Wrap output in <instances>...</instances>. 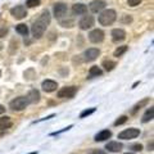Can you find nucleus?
Masks as SVG:
<instances>
[{
	"label": "nucleus",
	"mask_w": 154,
	"mask_h": 154,
	"mask_svg": "<svg viewBox=\"0 0 154 154\" xmlns=\"http://www.w3.org/2000/svg\"><path fill=\"white\" fill-rule=\"evenodd\" d=\"M41 88H42L44 91H46V93H53V91L57 90L58 84L55 82V81H53V80H45V81H42Z\"/></svg>",
	"instance_id": "13"
},
{
	"label": "nucleus",
	"mask_w": 154,
	"mask_h": 154,
	"mask_svg": "<svg viewBox=\"0 0 154 154\" xmlns=\"http://www.w3.org/2000/svg\"><path fill=\"white\" fill-rule=\"evenodd\" d=\"M89 40L94 44H100L104 40V32L100 28H95L89 33Z\"/></svg>",
	"instance_id": "6"
},
{
	"label": "nucleus",
	"mask_w": 154,
	"mask_h": 154,
	"mask_svg": "<svg viewBox=\"0 0 154 154\" xmlns=\"http://www.w3.org/2000/svg\"><path fill=\"white\" fill-rule=\"evenodd\" d=\"M102 73H103V71H102L100 67L93 66L90 68V71H89V77H90V79H91V77H98V76H102Z\"/></svg>",
	"instance_id": "19"
},
{
	"label": "nucleus",
	"mask_w": 154,
	"mask_h": 154,
	"mask_svg": "<svg viewBox=\"0 0 154 154\" xmlns=\"http://www.w3.org/2000/svg\"><path fill=\"white\" fill-rule=\"evenodd\" d=\"M116 18H117V13H116V11H113V9H107V11L100 13L99 23L102 26H110L116 21Z\"/></svg>",
	"instance_id": "2"
},
{
	"label": "nucleus",
	"mask_w": 154,
	"mask_h": 154,
	"mask_svg": "<svg viewBox=\"0 0 154 154\" xmlns=\"http://www.w3.org/2000/svg\"><path fill=\"white\" fill-rule=\"evenodd\" d=\"M8 33V28L7 27H0V38L4 37Z\"/></svg>",
	"instance_id": "30"
},
{
	"label": "nucleus",
	"mask_w": 154,
	"mask_h": 154,
	"mask_svg": "<svg viewBox=\"0 0 154 154\" xmlns=\"http://www.w3.org/2000/svg\"><path fill=\"white\" fill-rule=\"evenodd\" d=\"M105 5H107V3H105L104 0H94V2L90 3L89 8L93 13H99L105 8Z\"/></svg>",
	"instance_id": "11"
},
{
	"label": "nucleus",
	"mask_w": 154,
	"mask_h": 154,
	"mask_svg": "<svg viewBox=\"0 0 154 154\" xmlns=\"http://www.w3.org/2000/svg\"><path fill=\"white\" fill-rule=\"evenodd\" d=\"M11 14L16 18V19H23L27 16V11L23 5H17L11 9Z\"/></svg>",
	"instance_id": "8"
},
{
	"label": "nucleus",
	"mask_w": 154,
	"mask_h": 154,
	"mask_svg": "<svg viewBox=\"0 0 154 154\" xmlns=\"http://www.w3.org/2000/svg\"><path fill=\"white\" fill-rule=\"evenodd\" d=\"M100 55V50L96 48H90V49L85 50L84 53V60L85 62H93Z\"/></svg>",
	"instance_id": "7"
},
{
	"label": "nucleus",
	"mask_w": 154,
	"mask_h": 154,
	"mask_svg": "<svg viewBox=\"0 0 154 154\" xmlns=\"http://www.w3.org/2000/svg\"><path fill=\"white\" fill-rule=\"evenodd\" d=\"M77 93V88L76 86H66V88H62L58 91V98L62 99H71L73 98Z\"/></svg>",
	"instance_id": "5"
},
{
	"label": "nucleus",
	"mask_w": 154,
	"mask_h": 154,
	"mask_svg": "<svg viewBox=\"0 0 154 154\" xmlns=\"http://www.w3.org/2000/svg\"><path fill=\"white\" fill-rule=\"evenodd\" d=\"M94 17L93 16H85L80 19L79 22V26L81 30H89V28H91L94 26Z\"/></svg>",
	"instance_id": "9"
},
{
	"label": "nucleus",
	"mask_w": 154,
	"mask_h": 154,
	"mask_svg": "<svg viewBox=\"0 0 154 154\" xmlns=\"http://www.w3.org/2000/svg\"><path fill=\"white\" fill-rule=\"evenodd\" d=\"M27 98V100H28V103H38L40 102V93L36 90V89H33V90H31L30 93H28V95L26 96Z\"/></svg>",
	"instance_id": "14"
},
{
	"label": "nucleus",
	"mask_w": 154,
	"mask_h": 154,
	"mask_svg": "<svg viewBox=\"0 0 154 154\" xmlns=\"http://www.w3.org/2000/svg\"><path fill=\"white\" fill-rule=\"evenodd\" d=\"M127 3H128L130 7H136L141 3V0H127Z\"/></svg>",
	"instance_id": "29"
},
{
	"label": "nucleus",
	"mask_w": 154,
	"mask_h": 154,
	"mask_svg": "<svg viewBox=\"0 0 154 154\" xmlns=\"http://www.w3.org/2000/svg\"><path fill=\"white\" fill-rule=\"evenodd\" d=\"M127 116H121V117H119L118 119H117V121H116L114 122V126H119V125H123L125 122H126L127 121Z\"/></svg>",
	"instance_id": "27"
},
{
	"label": "nucleus",
	"mask_w": 154,
	"mask_h": 154,
	"mask_svg": "<svg viewBox=\"0 0 154 154\" xmlns=\"http://www.w3.org/2000/svg\"><path fill=\"white\" fill-rule=\"evenodd\" d=\"M4 112H5V108H4L3 105H0V116H2Z\"/></svg>",
	"instance_id": "33"
},
{
	"label": "nucleus",
	"mask_w": 154,
	"mask_h": 154,
	"mask_svg": "<svg viewBox=\"0 0 154 154\" xmlns=\"http://www.w3.org/2000/svg\"><path fill=\"white\" fill-rule=\"evenodd\" d=\"M94 112H95V108L85 109V110H82V112H81V114H80V118H85V117H88V116H90V114H93Z\"/></svg>",
	"instance_id": "26"
},
{
	"label": "nucleus",
	"mask_w": 154,
	"mask_h": 154,
	"mask_svg": "<svg viewBox=\"0 0 154 154\" xmlns=\"http://www.w3.org/2000/svg\"><path fill=\"white\" fill-rule=\"evenodd\" d=\"M125 154H134V153H125Z\"/></svg>",
	"instance_id": "34"
},
{
	"label": "nucleus",
	"mask_w": 154,
	"mask_h": 154,
	"mask_svg": "<svg viewBox=\"0 0 154 154\" xmlns=\"http://www.w3.org/2000/svg\"><path fill=\"white\" fill-rule=\"evenodd\" d=\"M49 23H50V14L48 11H44L40 14V17L37 18V21L32 25V30H31L32 35L36 38H40L42 35H44V32H45Z\"/></svg>",
	"instance_id": "1"
},
{
	"label": "nucleus",
	"mask_w": 154,
	"mask_h": 154,
	"mask_svg": "<svg viewBox=\"0 0 154 154\" xmlns=\"http://www.w3.org/2000/svg\"><path fill=\"white\" fill-rule=\"evenodd\" d=\"M30 104L26 96H18V98L13 99L11 103H9V108H11L13 112H21V110L26 109L27 105Z\"/></svg>",
	"instance_id": "3"
},
{
	"label": "nucleus",
	"mask_w": 154,
	"mask_h": 154,
	"mask_svg": "<svg viewBox=\"0 0 154 154\" xmlns=\"http://www.w3.org/2000/svg\"><path fill=\"white\" fill-rule=\"evenodd\" d=\"M140 135V130L139 128H126L123 130L122 132L118 134V139H122V140H131V139H135Z\"/></svg>",
	"instance_id": "4"
},
{
	"label": "nucleus",
	"mask_w": 154,
	"mask_h": 154,
	"mask_svg": "<svg viewBox=\"0 0 154 154\" xmlns=\"http://www.w3.org/2000/svg\"><path fill=\"white\" fill-rule=\"evenodd\" d=\"M125 38H126V32H125L122 28H114L112 31V41L118 44V42H122Z\"/></svg>",
	"instance_id": "10"
},
{
	"label": "nucleus",
	"mask_w": 154,
	"mask_h": 154,
	"mask_svg": "<svg viewBox=\"0 0 154 154\" xmlns=\"http://www.w3.org/2000/svg\"><path fill=\"white\" fill-rule=\"evenodd\" d=\"M110 136H112V132L109 130H102L100 132L95 135V141H104L107 139H109Z\"/></svg>",
	"instance_id": "16"
},
{
	"label": "nucleus",
	"mask_w": 154,
	"mask_h": 154,
	"mask_svg": "<svg viewBox=\"0 0 154 154\" xmlns=\"http://www.w3.org/2000/svg\"><path fill=\"white\" fill-rule=\"evenodd\" d=\"M89 154H105V152L102 150V149H94V150H91Z\"/></svg>",
	"instance_id": "31"
},
{
	"label": "nucleus",
	"mask_w": 154,
	"mask_h": 154,
	"mask_svg": "<svg viewBox=\"0 0 154 154\" xmlns=\"http://www.w3.org/2000/svg\"><path fill=\"white\" fill-rule=\"evenodd\" d=\"M16 31L19 33V35H23V36H27V33H28V28L26 25H23V23H21V25H18L16 27Z\"/></svg>",
	"instance_id": "22"
},
{
	"label": "nucleus",
	"mask_w": 154,
	"mask_h": 154,
	"mask_svg": "<svg viewBox=\"0 0 154 154\" xmlns=\"http://www.w3.org/2000/svg\"><path fill=\"white\" fill-rule=\"evenodd\" d=\"M148 102H149V98H146V99L141 100L140 103H137V104L134 107V109H132V113H136L139 109H141V107H144V105H146V104H148Z\"/></svg>",
	"instance_id": "24"
},
{
	"label": "nucleus",
	"mask_w": 154,
	"mask_h": 154,
	"mask_svg": "<svg viewBox=\"0 0 154 154\" xmlns=\"http://www.w3.org/2000/svg\"><path fill=\"white\" fill-rule=\"evenodd\" d=\"M40 0H27L26 2V5L28 8H35V7H38L40 5Z\"/></svg>",
	"instance_id": "25"
},
{
	"label": "nucleus",
	"mask_w": 154,
	"mask_h": 154,
	"mask_svg": "<svg viewBox=\"0 0 154 154\" xmlns=\"http://www.w3.org/2000/svg\"><path fill=\"white\" fill-rule=\"evenodd\" d=\"M127 49H128V48H127L126 45L118 46V48H117V49H116V50H114V53H113V55H114V57H121V55H123V54H125V53H126V51H127Z\"/></svg>",
	"instance_id": "23"
},
{
	"label": "nucleus",
	"mask_w": 154,
	"mask_h": 154,
	"mask_svg": "<svg viewBox=\"0 0 154 154\" xmlns=\"http://www.w3.org/2000/svg\"><path fill=\"white\" fill-rule=\"evenodd\" d=\"M12 127V119L11 117H3L0 118V130H8Z\"/></svg>",
	"instance_id": "18"
},
{
	"label": "nucleus",
	"mask_w": 154,
	"mask_h": 154,
	"mask_svg": "<svg viewBox=\"0 0 154 154\" xmlns=\"http://www.w3.org/2000/svg\"><path fill=\"white\" fill-rule=\"evenodd\" d=\"M72 12H73L75 16H81V14H85L86 12H88V8H86L85 4H75L73 7H72Z\"/></svg>",
	"instance_id": "15"
},
{
	"label": "nucleus",
	"mask_w": 154,
	"mask_h": 154,
	"mask_svg": "<svg viewBox=\"0 0 154 154\" xmlns=\"http://www.w3.org/2000/svg\"><path fill=\"white\" fill-rule=\"evenodd\" d=\"M131 149L134 152H140L143 150V145L141 144H134V145H131Z\"/></svg>",
	"instance_id": "28"
},
{
	"label": "nucleus",
	"mask_w": 154,
	"mask_h": 154,
	"mask_svg": "<svg viewBox=\"0 0 154 154\" xmlns=\"http://www.w3.org/2000/svg\"><path fill=\"white\" fill-rule=\"evenodd\" d=\"M153 116H154V109H153V107H150V108H149L146 112H145V114L143 116V119H141V121H143L144 123L152 121V119H153Z\"/></svg>",
	"instance_id": "21"
},
{
	"label": "nucleus",
	"mask_w": 154,
	"mask_h": 154,
	"mask_svg": "<svg viewBox=\"0 0 154 154\" xmlns=\"http://www.w3.org/2000/svg\"><path fill=\"white\" fill-rule=\"evenodd\" d=\"M116 66H117V63H116V62H113V60H109V59H108V60H103V63H102V67H104V69L108 71V72L113 71Z\"/></svg>",
	"instance_id": "20"
},
{
	"label": "nucleus",
	"mask_w": 154,
	"mask_h": 154,
	"mask_svg": "<svg viewBox=\"0 0 154 154\" xmlns=\"http://www.w3.org/2000/svg\"><path fill=\"white\" fill-rule=\"evenodd\" d=\"M105 149H108V150L112 153H117L122 149V144L118 141H109L107 145H105Z\"/></svg>",
	"instance_id": "17"
},
{
	"label": "nucleus",
	"mask_w": 154,
	"mask_h": 154,
	"mask_svg": "<svg viewBox=\"0 0 154 154\" xmlns=\"http://www.w3.org/2000/svg\"><path fill=\"white\" fill-rule=\"evenodd\" d=\"M122 22H123V23H130V22H132V18L130 17V16H123Z\"/></svg>",
	"instance_id": "32"
},
{
	"label": "nucleus",
	"mask_w": 154,
	"mask_h": 154,
	"mask_svg": "<svg viewBox=\"0 0 154 154\" xmlns=\"http://www.w3.org/2000/svg\"><path fill=\"white\" fill-rule=\"evenodd\" d=\"M66 13H67V5L63 3H57L55 5H54V16L58 18V19H60L63 16H66Z\"/></svg>",
	"instance_id": "12"
},
{
	"label": "nucleus",
	"mask_w": 154,
	"mask_h": 154,
	"mask_svg": "<svg viewBox=\"0 0 154 154\" xmlns=\"http://www.w3.org/2000/svg\"><path fill=\"white\" fill-rule=\"evenodd\" d=\"M0 76H2V71H0Z\"/></svg>",
	"instance_id": "35"
}]
</instances>
